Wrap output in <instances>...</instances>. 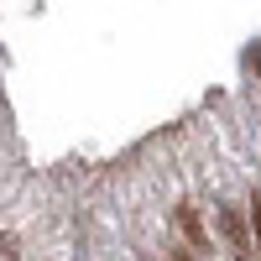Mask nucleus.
Wrapping results in <instances>:
<instances>
[{
	"label": "nucleus",
	"instance_id": "nucleus-1",
	"mask_svg": "<svg viewBox=\"0 0 261 261\" xmlns=\"http://www.w3.org/2000/svg\"><path fill=\"white\" fill-rule=\"evenodd\" d=\"M220 230H225V241L235 256H251V235H246V220H241V209H225L220 214Z\"/></svg>",
	"mask_w": 261,
	"mask_h": 261
},
{
	"label": "nucleus",
	"instance_id": "nucleus-2",
	"mask_svg": "<svg viewBox=\"0 0 261 261\" xmlns=\"http://www.w3.org/2000/svg\"><path fill=\"white\" fill-rule=\"evenodd\" d=\"M178 225H183V235H188V246H193V251H204V246H209V235H204V225H199V214H193V209H178Z\"/></svg>",
	"mask_w": 261,
	"mask_h": 261
},
{
	"label": "nucleus",
	"instance_id": "nucleus-3",
	"mask_svg": "<svg viewBox=\"0 0 261 261\" xmlns=\"http://www.w3.org/2000/svg\"><path fill=\"white\" fill-rule=\"evenodd\" d=\"M251 230H256V251H261V193H251Z\"/></svg>",
	"mask_w": 261,
	"mask_h": 261
},
{
	"label": "nucleus",
	"instance_id": "nucleus-4",
	"mask_svg": "<svg viewBox=\"0 0 261 261\" xmlns=\"http://www.w3.org/2000/svg\"><path fill=\"white\" fill-rule=\"evenodd\" d=\"M246 63H251V68L261 73V47H251V58H246Z\"/></svg>",
	"mask_w": 261,
	"mask_h": 261
},
{
	"label": "nucleus",
	"instance_id": "nucleus-5",
	"mask_svg": "<svg viewBox=\"0 0 261 261\" xmlns=\"http://www.w3.org/2000/svg\"><path fill=\"white\" fill-rule=\"evenodd\" d=\"M172 261H188V256H172Z\"/></svg>",
	"mask_w": 261,
	"mask_h": 261
}]
</instances>
